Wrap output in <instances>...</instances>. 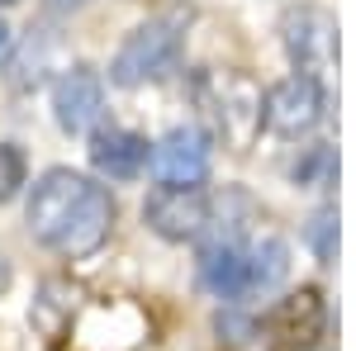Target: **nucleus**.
Returning <instances> with one entry per match:
<instances>
[{"mask_svg":"<svg viewBox=\"0 0 356 351\" xmlns=\"http://www.w3.org/2000/svg\"><path fill=\"white\" fill-rule=\"evenodd\" d=\"M29 233L62 256H90L114 228V195L72 166L43 171L29 190Z\"/></svg>","mask_w":356,"mask_h":351,"instance_id":"nucleus-1","label":"nucleus"},{"mask_svg":"<svg viewBox=\"0 0 356 351\" xmlns=\"http://www.w3.org/2000/svg\"><path fill=\"white\" fill-rule=\"evenodd\" d=\"M200 105L209 114L214 133L233 147V152H247L261 129H266V90L252 81L238 67H223V72H204L200 85H195Z\"/></svg>","mask_w":356,"mask_h":351,"instance_id":"nucleus-2","label":"nucleus"},{"mask_svg":"<svg viewBox=\"0 0 356 351\" xmlns=\"http://www.w3.org/2000/svg\"><path fill=\"white\" fill-rule=\"evenodd\" d=\"M176 57H181V24L176 19H147V24H138L119 43V53L110 62V81L114 85H147L157 76H166L176 67Z\"/></svg>","mask_w":356,"mask_h":351,"instance_id":"nucleus-3","label":"nucleus"},{"mask_svg":"<svg viewBox=\"0 0 356 351\" xmlns=\"http://www.w3.org/2000/svg\"><path fill=\"white\" fill-rule=\"evenodd\" d=\"M280 38H285V53H290L300 76L323 81V72L337 67V19L328 10H318V5L290 10L285 24H280Z\"/></svg>","mask_w":356,"mask_h":351,"instance_id":"nucleus-4","label":"nucleus"},{"mask_svg":"<svg viewBox=\"0 0 356 351\" xmlns=\"http://www.w3.org/2000/svg\"><path fill=\"white\" fill-rule=\"evenodd\" d=\"M143 218H147V228L166 238V243H191L200 233H209V223H214V199H209V190L204 186H157L147 195V204H143Z\"/></svg>","mask_w":356,"mask_h":351,"instance_id":"nucleus-5","label":"nucleus"},{"mask_svg":"<svg viewBox=\"0 0 356 351\" xmlns=\"http://www.w3.org/2000/svg\"><path fill=\"white\" fill-rule=\"evenodd\" d=\"M323 109H328L323 81L290 72L285 81H275L266 90V129H275V133H285V138L314 133L323 124Z\"/></svg>","mask_w":356,"mask_h":351,"instance_id":"nucleus-6","label":"nucleus"},{"mask_svg":"<svg viewBox=\"0 0 356 351\" xmlns=\"http://www.w3.org/2000/svg\"><path fill=\"white\" fill-rule=\"evenodd\" d=\"M147 166H152V176L162 181V186H204V176H209V138L200 133V129H171L152 142V152H147Z\"/></svg>","mask_w":356,"mask_h":351,"instance_id":"nucleus-7","label":"nucleus"},{"mask_svg":"<svg viewBox=\"0 0 356 351\" xmlns=\"http://www.w3.org/2000/svg\"><path fill=\"white\" fill-rule=\"evenodd\" d=\"M53 109H57L62 133H90L100 124V114H105V81L86 62L67 67L53 85Z\"/></svg>","mask_w":356,"mask_h":351,"instance_id":"nucleus-8","label":"nucleus"},{"mask_svg":"<svg viewBox=\"0 0 356 351\" xmlns=\"http://www.w3.org/2000/svg\"><path fill=\"white\" fill-rule=\"evenodd\" d=\"M200 280L219 299H247V238L223 233L200 256Z\"/></svg>","mask_w":356,"mask_h":351,"instance_id":"nucleus-9","label":"nucleus"},{"mask_svg":"<svg viewBox=\"0 0 356 351\" xmlns=\"http://www.w3.org/2000/svg\"><path fill=\"white\" fill-rule=\"evenodd\" d=\"M147 138L129 133V129H100L90 138V166L110 181H134L138 171L147 166Z\"/></svg>","mask_w":356,"mask_h":351,"instance_id":"nucleus-10","label":"nucleus"},{"mask_svg":"<svg viewBox=\"0 0 356 351\" xmlns=\"http://www.w3.org/2000/svg\"><path fill=\"white\" fill-rule=\"evenodd\" d=\"M290 275V247L275 233L247 238V295H271L275 285Z\"/></svg>","mask_w":356,"mask_h":351,"instance_id":"nucleus-11","label":"nucleus"},{"mask_svg":"<svg viewBox=\"0 0 356 351\" xmlns=\"http://www.w3.org/2000/svg\"><path fill=\"white\" fill-rule=\"evenodd\" d=\"M24 181H29L24 152H19L15 142H0V204H5V199H15V195L24 190Z\"/></svg>","mask_w":356,"mask_h":351,"instance_id":"nucleus-12","label":"nucleus"},{"mask_svg":"<svg viewBox=\"0 0 356 351\" xmlns=\"http://www.w3.org/2000/svg\"><path fill=\"white\" fill-rule=\"evenodd\" d=\"M332 233H337V223H332V209H323V214L314 218V228H309V243H314V252H318V256H323V261H328L332 256Z\"/></svg>","mask_w":356,"mask_h":351,"instance_id":"nucleus-13","label":"nucleus"},{"mask_svg":"<svg viewBox=\"0 0 356 351\" xmlns=\"http://www.w3.org/2000/svg\"><path fill=\"white\" fill-rule=\"evenodd\" d=\"M10 43H15V38H10V24H5V19H0V57L10 53Z\"/></svg>","mask_w":356,"mask_h":351,"instance_id":"nucleus-14","label":"nucleus"},{"mask_svg":"<svg viewBox=\"0 0 356 351\" xmlns=\"http://www.w3.org/2000/svg\"><path fill=\"white\" fill-rule=\"evenodd\" d=\"M10 285V266H5V256H0V290Z\"/></svg>","mask_w":356,"mask_h":351,"instance_id":"nucleus-15","label":"nucleus"},{"mask_svg":"<svg viewBox=\"0 0 356 351\" xmlns=\"http://www.w3.org/2000/svg\"><path fill=\"white\" fill-rule=\"evenodd\" d=\"M0 5H15V0H0Z\"/></svg>","mask_w":356,"mask_h":351,"instance_id":"nucleus-16","label":"nucleus"}]
</instances>
